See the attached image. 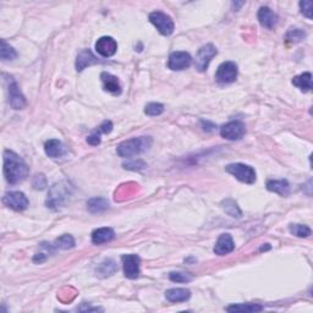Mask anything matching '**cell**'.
Masks as SVG:
<instances>
[{
	"mask_svg": "<svg viewBox=\"0 0 313 313\" xmlns=\"http://www.w3.org/2000/svg\"><path fill=\"white\" fill-rule=\"evenodd\" d=\"M169 279L174 282H188L192 280V276L185 272H172L169 274Z\"/></svg>",
	"mask_w": 313,
	"mask_h": 313,
	"instance_id": "32",
	"label": "cell"
},
{
	"mask_svg": "<svg viewBox=\"0 0 313 313\" xmlns=\"http://www.w3.org/2000/svg\"><path fill=\"white\" fill-rule=\"evenodd\" d=\"M18 56L15 49L12 46L8 44L5 40H2V46H0V58L2 62H8V60H14Z\"/></svg>",
	"mask_w": 313,
	"mask_h": 313,
	"instance_id": "27",
	"label": "cell"
},
{
	"mask_svg": "<svg viewBox=\"0 0 313 313\" xmlns=\"http://www.w3.org/2000/svg\"><path fill=\"white\" fill-rule=\"evenodd\" d=\"M98 130H100V134H110L112 131V122L110 120H106V122H103V124L98 128Z\"/></svg>",
	"mask_w": 313,
	"mask_h": 313,
	"instance_id": "37",
	"label": "cell"
},
{
	"mask_svg": "<svg viewBox=\"0 0 313 313\" xmlns=\"http://www.w3.org/2000/svg\"><path fill=\"white\" fill-rule=\"evenodd\" d=\"M235 244L230 234H222L214 246V254L218 256H225L234 251Z\"/></svg>",
	"mask_w": 313,
	"mask_h": 313,
	"instance_id": "14",
	"label": "cell"
},
{
	"mask_svg": "<svg viewBox=\"0 0 313 313\" xmlns=\"http://www.w3.org/2000/svg\"><path fill=\"white\" fill-rule=\"evenodd\" d=\"M54 246L56 248H62V250H68V248H72L75 247V238H72L71 235H62L60 236L59 238H56V242H54Z\"/></svg>",
	"mask_w": 313,
	"mask_h": 313,
	"instance_id": "28",
	"label": "cell"
},
{
	"mask_svg": "<svg viewBox=\"0 0 313 313\" xmlns=\"http://www.w3.org/2000/svg\"><path fill=\"white\" fill-rule=\"evenodd\" d=\"M290 232L298 238H308L311 235V229L307 225L302 224H291L289 226Z\"/></svg>",
	"mask_w": 313,
	"mask_h": 313,
	"instance_id": "29",
	"label": "cell"
},
{
	"mask_svg": "<svg viewBox=\"0 0 313 313\" xmlns=\"http://www.w3.org/2000/svg\"><path fill=\"white\" fill-rule=\"evenodd\" d=\"M267 190L276 192L280 196H288L290 194V185L288 180H269L267 182Z\"/></svg>",
	"mask_w": 313,
	"mask_h": 313,
	"instance_id": "21",
	"label": "cell"
},
{
	"mask_svg": "<svg viewBox=\"0 0 313 313\" xmlns=\"http://www.w3.org/2000/svg\"><path fill=\"white\" fill-rule=\"evenodd\" d=\"M118 43L112 37H100L96 42V52L103 58H110L116 53Z\"/></svg>",
	"mask_w": 313,
	"mask_h": 313,
	"instance_id": "13",
	"label": "cell"
},
{
	"mask_svg": "<svg viewBox=\"0 0 313 313\" xmlns=\"http://www.w3.org/2000/svg\"><path fill=\"white\" fill-rule=\"evenodd\" d=\"M124 168L128 170H141L146 168V163L142 160L137 162H128V163L124 164Z\"/></svg>",
	"mask_w": 313,
	"mask_h": 313,
	"instance_id": "35",
	"label": "cell"
},
{
	"mask_svg": "<svg viewBox=\"0 0 313 313\" xmlns=\"http://www.w3.org/2000/svg\"><path fill=\"white\" fill-rule=\"evenodd\" d=\"M2 202H4L8 207H10L14 210H18V212L24 210L30 206V201L27 200V197L24 196V192L20 191H12L5 194Z\"/></svg>",
	"mask_w": 313,
	"mask_h": 313,
	"instance_id": "9",
	"label": "cell"
},
{
	"mask_svg": "<svg viewBox=\"0 0 313 313\" xmlns=\"http://www.w3.org/2000/svg\"><path fill=\"white\" fill-rule=\"evenodd\" d=\"M32 185H34V190H44L46 188V179L43 174H38L34 178V181H32Z\"/></svg>",
	"mask_w": 313,
	"mask_h": 313,
	"instance_id": "33",
	"label": "cell"
},
{
	"mask_svg": "<svg viewBox=\"0 0 313 313\" xmlns=\"http://www.w3.org/2000/svg\"><path fill=\"white\" fill-rule=\"evenodd\" d=\"M192 64V58L186 52H172L169 56L168 68L172 71H181L190 68Z\"/></svg>",
	"mask_w": 313,
	"mask_h": 313,
	"instance_id": "11",
	"label": "cell"
},
{
	"mask_svg": "<svg viewBox=\"0 0 313 313\" xmlns=\"http://www.w3.org/2000/svg\"><path fill=\"white\" fill-rule=\"evenodd\" d=\"M222 206H223L225 212L229 214L230 216H232V218H241V216H242V212L238 208V203L232 201V200H225V201L222 202Z\"/></svg>",
	"mask_w": 313,
	"mask_h": 313,
	"instance_id": "26",
	"label": "cell"
},
{
	"mask_svg": "<svg viewBox=\"0 0 313 313\" xmlns=\"http://www.w3.org/2000/svg\"><path fill=\"white\" fill-rule=\"evenodd\" d=\"M228 312H260L263 306L258 304H238L226 307Z\"/></svg>",
	"mask_w": 313,
	"mask_h": 313,
	"instance_id": "25",
	"label": "cell"
},
{
	"mask_svg": "<svg viewBox=\"0 0 313 313\" xmlns=\"http://www.w3.org/2000/svg\"><path fill=\"white\" fill-rule=\"evenodd\" d=\"M97 62H100V60L93 56L92 52H90V49H84V50H82L81 53L78 54V59H76V70L82 71L87 66L97 64Z\"/></svg>",
	"mask_w": 313,
	"mask_h": 313,
	"instance_id": "18",
	"label": "cell"
},
{
	"mask_svg": "<svg viewBox=\"0 0 313 313\" xmlns=\"http://www.w3.org/2000/svg\"><path fill=\"white\" fill-rule=\"evenodd\" d=\"M300 9H301L302 15L306 16L307 18L311 20L312 18V2H310V0H304V2H301Z\"/></svg>",
	"mask_w": 313,
	"mask_h": 313,
	"instance_id": "34",
	"label": "cell"
},
{
	"mask_svg": "<svg viewBox=\"0 0 313 313\" xmlns=\"http://www.w3.org/2000/svg\"><path fill=\"white\" fill-rule=\"evenodd\" d=\"M164 106L160 103H148L144 108V114L148 116H158V115L163 114Z\"/></svg>",
	"mask_w": 313,
	"mask_h": 313,
	"instance_id": "31",
	"label": "cell"
},
{
	"mask_svg": "<svg viewBox=\"0 0 313 313\" xmlns=\"http://www.w3.org/2000/svg\"><path fill=\"white\" fill-rule=\"evenodd\" d=\"M68 194H70V188L66 182H58L50 188L46 198V207L50 210H59L60 207L65 204Z\"/></svg>",
	"mask_w": 313,
	"mask_h": 313,
	"instance_id": "3",
	"label": "cell"
},
{
	"mask_svg": "<svg viewBox=\"0 0 313 313\" xmlns=\"http://www.w3.org/2000/svg\"><path fill=\"white\" fill-rule=\"evenodd\" d=\"M44 150L46 156H50V158H59V156H62L65 153V147L62 141L53 138L46 142Z\"/></svg>",
	"mask_w": 313,
	"mask_h": 313,
	"instance_id": "19",
	"label": "cell"
},
{
	"mask_svg": "<svg viewBox=\"0 0 313 313\" xmlns=\"http://www.w3.org/2000/svg\"><path fill=\"white\" fill-rule=\"evenodd\" d=\"M292 84L300 88L302 92H308L312 90V75L311 72H304L292 78Z\"/></svg>",
	"mask_w": 313,
	"mask_h": 313,
	"instance_id": "23",
	"label": "cell"
},
{
	"mask_svg": "<svg viewBox=\"0 0 313 313\" xmlns=\"http://www.w3.org/2000/svg\"><path fill=\"white\" fill-rule=\"evenodd\" d=\"M306 38V32L302 31L300 28H291L289 32H288L286 36H285V40L289 43H300L302 40Z\"/></svg>",
	"mask_w": 313,
	"mask_h": 313,
	"instance_id": "30",
	"label": "cell"
},
{
	"mask_svg": "<svg viewBox=\"0 0 313 313\" xmlns=\"http://www.w3.org/2000/svg\"><path fill=\"white\" fill-rule=\"evenodd\" d=\"M118 266L115 263V260H106L104 262H102L96 269V273L100 278H106V276H110L114 273H116Z\"/></svg>",
	"mask_w": 313,
	"mask_h": 313,
	"instance_id": "22",
	"label": "cell"
},
{
	"mask_svg": "<svg viewBox=\"0 0 313 313\" xmlns=\"http://www.w3.org/2000/svg\"><path fill=\"white\" fill-rule=\"evenodd\" d=\"M191 296V291L184 288H174L166 291V298L170 302H184L188 301Z\"/></svg>",
	"mask_w": 313,
	"mask_h": 313,
	"instance_id": "20",
	"label": "cell"
},
{
	"mask_svg": "<svg viewBox=\"0 0 313 313\" xmlns=\"http://www.w3.org/2000/svg\"><path fill=\"white\" fill-rule=\"evenodd\" d=\"M218 50L212 43L201 46L196 54V60H194V68L200 72H204L208 68V65L212 62V59L216 56Z\"/></svg>",
	"mask_w": 313,
	"mask_h": 313,
	"instance_id": "5",
	"label": "cell"
},
{
	"mask_svg": "<svg viewBox=\"0 0 313 313\" xmlns=\"http://www.w3.org/2000/svg\"><path fill=\"white\" fill-rule=\"evenodd\" d=\"M100 80L102 84H103V88L106 92L112 93L114 96L122 94V84H120L119 78L116 76L112 75L109 72H102L100 74Z\"/></svg>",
	"mask_w": 313,
	"mask_h": 313,
	"instance_id": "15",
	"label": "cell"
},
{
	"mask_svg": "<svg viewBox=\"0 0 313 313\" xmlns=\"http://www.w3.org/2000/svg\"><path fill=\"white\" fill-rule=\"evenodd\" d=\"M152 144L153 140L150 136L134 137V138L126 140V141L118 146L116 153L118 156H122V158H130V156H138L150 150Z\"/></svg>",
	"mask_w": 313,
	"mask_h": 313,
	"instance_id": "2",
	"label": "cell"
},
{
	"mask_svg": "<svg viewBox=\"0 0 313 313\" xmlns=\"http://www.w3.org/2000/svg\"><path fill=\"white\" fill-rule=\"evenodd\" d=\"M150 21L163 36H169L174 32V21L169 15L162 12H153L150 14Z\"/></svg>",
	"mask_w": 313,
	"mask_h": 313,
	"instance_id": "6",
	"label": "cell"
},
{
	"mask_svg": "<svg viewBox=\"0 0 313 313\" xmlns=\"http://www.w3.org/2000/svg\"><path fill=\"white\" fill-rule=\"evenodd\" d=\"M9 86H8V90H9V103L12 106V109H22L26 106V98L22 94V92L20 90L18 82L15 81L12 78H9Z\"/></svg>",
	"mask_w": 313,
	"mask_h": 313,
	"instance_id": "10",
	"label": "cell"
},
{
	"mask_svg": "<svg viewBox=\"0 0 313 313\" xmlns=\"http://www.w3.org/2000/svg\"><path fill=\"white\" fill-rule=\"evenodd\" d=\"M258 21L266 28L273 30L278 24V15L272 12L268 6H262L258 10Z\"/></svg>",
	"mask_w": 313,
	"mask_h": 313,
	"instance_id": "16",
	"label": "cell"
},
{
	"mask_svg": "<svg viewBox=\"0 0 313 313\" xmlns=\"http://www.w3.org/2000/svg\"><path fill=\"white\" fill-rule=\"evenodd\" d=\"M115 232L112 228H100L92 232V242L94 245H102V244L110 242L114 240Z\"/></svg>",
	"mask_w": 313,
	"mask_h": 313,
	"instance_id": "17",
	"label": "cell"
},
{
	"mask_svg": "<svg viewBox=\"0 0 313 313\" xmlns=\"http://www.w3.org/2000/svg\"><path fill=\"white\" fill-rule=\"evenodd\" d=\"M100 142H102V138H100V130L94 131V132L87 137V144L90 146H98V144H100Z\"/></svg>",
	"mask_w": 313,
	"mask_h": 313,
	"instance_id": "36",
	"label": "cell"
},
{
	"mask_svg": "<svg viewBox=\"0 0 313 313\" xmlns=\"http://www.w3.org/2000/svg\"><path fill=\"white\" fill-rule=\"evenodd\" d=\"M236 78H238V65L234 62H225L216 70V80L220 84H232Z\"/></svg>",
	"mask_w": 313,
	"mask_h": 313,
	"instance_id": "8",
	"label": "cell"
},
{
	"mask_svg": "<svg viewBox=\"0 0 313 313\" xmlns=\"http://www.w3.org/2000/svg\"><path fill=\"white\" fill-rule=\"evenodd\" d=\"M245 124L242 122H238V120L224 124L220 128L222 137L225 140H229V141H238V140H241L245 136Z\"/></svg>",
	"mask_w": 313,
	"mask_h": 313,
	"instance_id": "7",
	"label": "cell"
},
{
	"mask_svg": "<svg viewBox=\"0 0 313 313\" xmlns=\"http://www.w3.org/2000/svg\"><path fill=\"white\" fill-rule=\"evenodd\" d=\"M4 175L5 179L12 185L21 182L28 175V166L20 156L12 150H6L4 152Z\"/></svg>",
	"mask_w": 313,
	"mask_h": 313,
	"instance_id": "1",
	"label": "cell"
},
{
	"mask_svg": "<svg viewBox=\"0 0 313 313\" xmlns=\"http://www.w3.org/2000/svg\"><path fill=\"white\" fill-rule=\"evenodd\" d=\"M109 207V202L106 201L103 197H94V198H90L88 202H87V210H90V213H102L104 210H108Z\"/></svg>",
	"mask_w": 313,
	"mask_h": 313,
	"instance_id": "24",
	"label": "cell"
},
{
	"mask_svg": "<svg viewBox=\"0 0 313 313\" xmlns=\"http://www.w3.org/2000/svg\"><path fill=\"white\" fill-rule=\"evenodd\" d=\"M229 174H232V176H235L236 179L241 182L248 184V185H252L256 181V172L252 166H247V164L242 163H234V164H229V166L225 168Z\"/></svg>",
	"mask_w": 313,
	"mask_h": 313,
	"instance_id": "4",
	"label": "cell"
},
{
	"mask_svg": "<svg viewBox=\"0 0 313 313\" xmlns=\"http://www.w3.org/2000/svg\"><path fill=\"white\" fill-rule=\"evenodd\" d=\"M124 274L128 279H136L140 276V263L141 258L137 254H124L122 257Z\"/></svg>",
	"mask_w": 313,
	"mask_h": 313,
	"instance_id": "12",
	"label": "cell"
}]
</instances>
